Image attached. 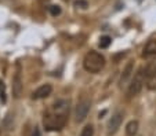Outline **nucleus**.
Segmentation results:
<instances>
[{
  "instance_id": "nucleus-9",
  "label": "nucleus",
  "mask_w": 156,
  "mask_h": 136,
  "mask_svg": "<svg viewBox=\"0 0 156 136\" xmlns=\"http://www.w3.org/2000/svg\"><path fill=\"white\" fill-rule=\"evenodd\" d=\"M142 56L144 58H151V56H156V40H151L147 43V45L142 50Z\"/></svg>"
},
{
  "instance_id": "nucleus-4",
  "label": "nucleus",
  "mask_w": 156,
  "mask_h": 136,
  "mask_svg": "<svg viewBox=\"0 0 156 136\" xmlns=\"http://www.w3.org/2000/svg\"><path fill=\"white\" fill-rule=\"evenodd\" d=\"M142 83H144V74L140 70L138 73L136 74L134 80L131 81V84H130V87H129V91H127V95H129L130 98H133V96H136V95L140 94V91L142 89Z\"/></svg>"
},
{
  "instance_id": "nucleus-7",
  "label": "nucleus",
  "mask_w": 156,
  "mask_h": 136,
  "mask_svg": "<svg viewBox=\"0 0 156 136\" xmlns=\"http://www.w3.org/2000/svg\"><path fill=\"white\" fill-rule=\"evenodd\" d=\"M51 91H53V87L50 85V84H44V85L39 87L37 89H36L35 92L32 94V99H44V98H47L48 95L51 94Z\"/></svg>"
},
{
  "instance_id": "nucleus-14",
  "label": "nucleus",
  "mask_w": 156,
  "mask_h": 136,
  "mask_svg": "<svg viewBox=\"0 0 156 136\" xmlns=\"http://www.w3.org/2000/svg\"><path fill=\"white\" fill-rule=\"evenodd\" d=\"M0 99L2 102H6V85L2 80H0Z\"/></svg>"
},
{
  "instance_id": "nucleus-18",
  "label": "nucleus",
  "mask_w": 156,
  "mask_h": 136,
  "mask_svg": "<svg viewBox=\"0 0 156 136\" xmlns=\"http://www.w3.org/2000/svg\"><path fill=\"white\" fill-rule=\"evenodd\" d=\"M64 2H68V0H64Z\"/></svg>"
},
{
  "instance_id": "nucleus-1",
  "label": "nucleus",
  "mask_w": 156,
  "mask_h": 136,
  "mask_svg": "<svg viewBox=\"0 0 156 136\" xmlns=\"http://www.w3.org/2000/svg\"><path fill=\"white\" fill-rule=\"evenodd\" d=\"M69 114V102L58 101L54 103L53 109L47 111L43 117V127L48 132L61 131L66 125Z\"/></svg>"
},
{
  "instance_id": "nucleus-15",
  "label": "nucleus",
  "mask_w": 156,
  "mask_h": 136,
  "mask_svg": "<svg viewBox=\"0 0 156 136\" xmlns=\"http://www.w3.org/2000/svg\"><path fill=\"white\" fill-rule=\"evenodd\" d=\"M50 12H51V15H53V17H57V15L61 14V8H59L58 6H51L50 7Z\"/></svg>"
},
{
  "instance_id": "nucleus-3",
  "label": "nucleus",
  "mask_w": 156,
  "mask_h": 136,
  "mask_svg": "<svg viewBox=\"0 0 156 136\" xmlns=\"http://www.w3.org/2000/svg\"><path fill=\"white\" fill-rule=\"evenodd\" d=\"M88 110H90V101L83 99L77 103L76 109H75V121L76 122H83L87 118Z\"/></svg>"
},
{
  "instance_id": "nucleus-11",
  "label": "nucleus",
  "mask_w": 156,
  "mask_h": 136,
  "mask_svg": "<svg viewBox=\"0 0 156 136\" xmlns=\"http://www.w3.org/2000/svg\"><path fill=\"white\" fill-rule=\"evenodd\" d=\"M131 73H133V63L129 62L127 63V66H126V69L123 70V74H122V77H120V84L122 85L126 84V81L129 80V77L131 76Z\"/></svg>"
},
{
  "instance_id": "nucleus-8",
  "label": "nucleus",
  "mask_w": 156,
  "mask_h": 136,
  "mask_svg": "<svg viewBox=\"0 0 156 136\" xmlns=\"http://www.w3.org/2000/svg\"><path fill=\"white\" fill-rule=\"evenodd\" d=\"M142 74H144L145 80H152L153 77L156 76V59H152L151 62L147 63V66L141 69Z\"/></svg>"
},
{
  "instance_id": "nucleus-5",
  "label": "nucleus",
  "mask_w": 156,
  "mask_h": 136,
  "mask_svg": "<svg viewBox=\"0 0 156 136\" xmlns=\"http://www.w3.org/2000/svg\"><path fill=\"white\" fill-rule=\"evenodd\" d=\"M22 78H21V66L20 63L17 65V71H15V76L12 78V95H14V98H21V95H22Z\"/></svg>"
},
{
  "instance_id": "nucleus-12",
  "label": "nucleus",
  "mask_w": 156,
  "mask_h": 136,
  "mask_svg": "<svg viewBox=\"0 0 156 136\" xmlns=\"http://www.w3.org/2000/svg\"><path fill=\"white\" fill-rule=\"evenodd\" d=\"M111 43H112V38L109 37V36H102V37L100 38V47L101 48H108L109 45H111Z\"/></svg>"
},
{
  "instance_id": "nucleus-16",
  "label": "nucleus",
  "mask_w": 156,
  "mask_h": 136,
  "mask_svg": "<svg viewBox=\"0 0 156 136\" xmlns=\"http://www.w3.org/2000/svg\"><path fill=\"white\" fill-rule=\"evenodd\" d=\"M75 6H82V8H86V7H87V2H84V0H77L76 3H75Z\"/></svg>"
},
{
  "instance_id": "nucleus-13",
  "label": "nucleus",
  "mask_w": 156,
  "mask_h": 136,
  "mask_svg": "<svg viewBox=\"0 0 156 136\" xmlns=\"http://www.w3.org/2000/svg\"><path fill=\"white\" fill-rule=\"evenodd\" d=\"M93 133H94V128H93V125H86V127L83 128L80 136H93Z\"/></svg>"
},
{
  "instance_id": "nucleus-10",
  "label": "nucleus",
  "mask_w": 156,
  "mask_h": 136,
  "mask_svg": "<svg viewBox=\"0 0 156 136\" xmlns=\"http://www.w3.org/2000/svg\"><path fill=\"white\" fill-rule=\"evenodd\" d=\"M137 131H138V121H130L129 124H127L126 127V135L127 136H134L137 133Z\"/></svg>"
},
{
  "instance_id": "nucleus-6",
  "label": "nucleus",
  "mask_w": 156,
  "mask_h": 136,
  "mask_svg": "<svg viewBox=\"0 0 156 136\" xmlns=\"http://www.w3.org/2000/svg\"><path fill=\"white\" fill-rule=\"evenodd\" d=\"M122 121H123V114H122L120 111H118L112 118L109 120V122H108V135L109 136L115 135V133L118 132V129L122 125Z\"/></svg>"
},
{
  "instance_id": "nucleus-17",
  "label": "nucleus",
  "mask_w": 156,
  "mask_h": 136,
  "mask_svg": "<svg viewBox=\"0 0 156 136\" xmlns=\"http://www.w3.org/2000/svg\"><path fill=\"white\" fill-rule=\"evenodd\" d=\"M30 136H40V131H39L37 128H36V129L33 131V133H32V135H30Z\"/></svg>"
},
{
  "instance_id": "nucleus-2",
  "label": "nucleus",
  "mask_w": 156,
  "mask_h": 136,
  "mask_svg": "<svg viewBox=\"0 0 156 136\" xmlns=\"http://www.w3.org/2000/svg\"><path fill=\"white\" fill-rule=\"evenodd\" d=\"M83 66L88 73H98L105 66V58L97 51H90L83 59Z\"/></svg>"
}]
</instances>
